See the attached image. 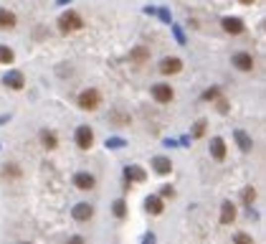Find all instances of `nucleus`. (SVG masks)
Masks as SVG:
<instances>
[{
    "instance_id": "8",
    "label": "nucleus",
    "mask_w": 266,
    "mask_h": 244,
    "mask_svg": "<svg viewBox=\"0 0 266 244\" xmlns=\"http://www.w3.org/2000/svg\"><path fill=\"white\" fill-rule=\"evenodd\" d=\"M231 64L236 66L238 72H251V69H254V56L246 54V51H236L233 59H231Z\"/></svg>"
},
{
    "instance_id": "7",
    "label": "nucleus",
    "mask_w": 266,
    "mask_h": 244,
    "mask_svg": "<svg viewBox=\"0 0 266 244\" xmlns=\"http://www.w3.org/2000/svg\"><path fill=\"white\" fill-rule=\"evenodd\" d=\"M180 72H183V61L177 56H165L160 61V74L170 77V74H180Z\"/></svg>"
},
{
    "instance_id": "30",
    "label": "nucleus",
    "mask_w": 266,
    "mask_h": 244,
    "mask_svg": "<svg viewBox=\"0 0 266 244\" xmlns=\"http://www.w3.org/2000/svg\"><path fill=\"white\" fill-rule=\"evenodd\" d=\"M160 196H162V198H172V196H175V188H172V186H162Z\"/></svg>"
},
{
    "instance_id": "29",
    "label": "nucleus",
    "mask_w": 266,
    "mask_h": 244,
    "mask_svg": "<svg viewBox=\"0 0 266 244\" xmlns=\"http://www.w3.org/2000/svg\"><path fill=\"white\" fill-rule=\"evenodd\" d=\"M124 145H127V143H124L122 138H109V140H106V148H114V150H119V148H124Z\"/></svg>"
},
{
    "instance_id": "27",
    "label": "nucleus",
    "mask_w": 266,
    "mask_h": 244,
    "mask_svg": "<svg viewBox=\"0 0 266 244\" xmlns=\"http://www.w3.org/2000/svg\"><path fill=\"white\" fill-rule=\"evenodd\" d=\"M218 97H220V89H218V86H211V89L203 92V99H206V102H215Z\"/></svg>"
},
{
    "instance_id": "13",
    "label": "nucleus",
    "mask_w": 266,
    "mask_h": 244,
    "mask_svg": "<svg viewBox=\"0 0 266 244\" xmlns=\"http://www.w3.org/2000/svg\"><path fill=\"white\" fill-rule=\"evenodd\" d=\"M226 153L228 150H226V140L223 138H213L211 140V155H213V161H218V163L226 161Z\"/></svg>"
},
{
    "instance_id": "23",
    "label": "nucleus",
    "mask_w": 266,
    "mask_h": 244,
    "mask_svg": "<svg viewBox=\"0 0 266 244\" xmlns=\"http://www.w3.org/2000/svg\"><path fill=\"white\" fill-rule=\"evenodd\" d=\"M13 59H15L13 49H8V46H3V43H0V64H13Z\"/></svg>"
},
{
    "instance_id": "19",
    "label": "nucleus",
    "mask_w": 266,
    "mask_h": 244,
    "mask_svg": "<svg viewBox=\"0 0 266 244\" xmlns=\"http://www.w3.org/2000/svg\"><path fill=\"white\" fill-rule=\"evenodd\" d=\"M233 138H236V143H238L241 153H251L254 143H251V138L246 135V132H243V130H236V132H233Z\"/></svg>"
},
{
    "instance_id": "6",
    "label": "nucleus",
    "mask_w": 266,
    "mask_h": 244,
    "mask_svg": "<svg viewBox=\"0 0 266 244\" xmlns=\"http://www.w3.org/2000/svg\"><path fill=\"white\" fill-rule=\"evenodd\" d=\"M220 26H223V31H226V33H231V36H241L243 31H246V23H243L241 18H236V15H226V18H220Z\"/></svg>"
},
{
    "instance_id": "3",
    "label": "nucleus",
    "mask_w": 266,
    "mask_h": 244,
    "mask_svg": "<svg viewBox=\"0 0 266 244\" xmlns=\"http://www.w3.org/2000/svg\"><path fill=\"white\" fill-rule=\"evenodd\" d=\"M74 140H76V148H79V150H89V148L94 145V130L89 127V125H79Z\"/></svg>"
},
{
    "instance_id": "24",
    "label": "nucleus",
    "mask_w": 266,
    "mask_h": 244,
    "mask_svg": "<svg viewBox=\"0 0 266 244\" xmlns=\"http://www.w3.org/2000/svg\"><path fill=\"white\" fill-rule=\"evenodd\" d=\"M18 175H20V168H18L15 163L3 165V178H18Z\"/></svg>"
},
{
    "instance_id": "32",
    "label": "nucleus",
    "mask_w": 266,
    "mask_h": 244,
    "mask_svg": "<svg viewBox=\"0 0 266 244\" xmlns=\"http://www.w3.org/2000/svg\"><path fill=\"white\" fill-rule=\"evenodd\" d=\"M142 244H155V234H145L142 237Z\"/></svg>"
},
{
    "instance_id": "34",
    "label": "nucleus",
    "mask_w": 266,
    "mask_h": 244,
    "mask_svg": "<svg viewBox=\"0 0 266 244\" xmlns=\"http://www.w3.org/2000/svg\"><path fill=\"white\" fill-rule=\"evenodd\" d=\"M238 3H241V5H254L256 0H238Z\"/></svg>"
},
{
    "instance_id": "18",
    "label": "nucleus",
    "mask_w": 266,
    "mask_h": 244,
    "mask_svg": "<svg viewBox=\"0 0 266 244\" xmlns=\"http://www.w3.org/2000/svg\"><path fill=\"white\" fill-rule=\"evenodd\" d=\"M41 145L46 148V150H56V148H58L56 132H51V130H41Z\"/></svg>"
},
{
    "instance_id": "25",
    "label": "nucleus",
    "mask_w": 266,
    "mask_h": 244,
    "mask_svg": "<svg viewBox=\"0 0 266 244\" xmlns=\"http://www.w3.org/2000/svg\"><path fill=\"white\" fill-rule=\"evenodd\" d=\"M215 109H218L220 115H228V112H231V104H228V99H226L223 94H220V97L215 99Z\"/></svg>"
},
{
    "instance_id": "10",
    "label": "nucleus",
    "mask_w": 266,
    "mask_h": 244,
    "mask_svg": "<svg viewBox=\"0 0 266 244\" xmlns=\"http://www.w3.org/2000/svg\"><path fill=\"white\" fill-rule=\"evenodd\" d=\"M124 178H127V183H145L147 181V173L140 165H127L124 168Z\"/></svg>"
},
{
    "instance_id": "26",
    "label": "nucleus",
    "mask_w": 266,
    "mask_h": 244,
    "mask_svg": "<svg viewBox=\"0 0 266 244\" xmlns=\"http://www.w3.org/2000/svg\"><path fill=\"white\" fill-rule=\"evenodd\" d=\"M206 127H208L206 120H198V122L193 125V135H190V138H203V135H206Z\"/></svg>"
},
{
    "instance_id": "9",
    "label": "nucleus",
    "mask_w": 266,
    "mask_h": 244,
    "mask_svg": "<svg viewBox=\"0 0 266 244\" xmlns=\"http://www.w3.org/2000/svg\"><path fill=\"white\" fill-rule=\"evenodd\" d=\"M145 211L152 216H160L165 211V198L162 196H147L145 198Z\"/></svg>"
},
{
    "instance_id": "21",
    "label": "nucleus",
    "mask_w": 266,
    "mask_h": 244,
    "mask_svg": "<svg viewBox=\"0 0 266 244\" xmlns=\"http://www.w3.org/2000/svg\"><path fill=\"white\" fill-rule=\"evenodd\" d=\"M241 201L246 204V206H251V204L256 201V188H254V186H246V188H243V191H241Z\"/></svg>"
},
{
    "instance_id": "31",
    "label": "nucleus",
    "mask_w": 266,
    "mask_h": 244,
    "mask_svg": "<svg viewBox=\"0 0 266 244\" xmlns=\"http://www.w3.org/2000/svg\"><path fill=\"white\" fill-rule=\"evenodd\" d=\"M66 244H84V237L74 234V237H69V242H66Z\"/></svg>"
},
{
    "instance_id": "16",
    "label": "nucleus",
    "mask_w": 266,
    "mask_h": 244,
    "mask_svg": "<svg viewBox=\"0 0 266 244\" xmlns=\"http://www.w3.org/2000/svg\"><path fill=\"white\" fill-rule=\"evenodd\" d=\"M152 168H155L158 175H167L172 170V161L165 158V155H158V158H152Z\"/></svg>"
},
{
    "instance_id": "1",
    "label": "nucleus",
    "mask_w": 266,
    "mask_h": 244,
    "mask_svg": "<svg viewBox=\"0 0 266 244\" xmlns=\"http://www.w3.org/2000/svg\"><path fill=\"white\" fill-rule=\"evenodd\" d=\"M86 23H84V18L76 13V10H66V13H61V18H58V31L61 33H76V31H81Z\"/></svg>"
},
{
    "instance_id": "12",
    "label": "nucleus",
    "mask_w": 266,
    "mask_h": 244,
    "mask_svg": "<svg viewBox=\"0 0 266 244\" xmlns=\"http://www.w3.org/2000/svg\"><path fill=\"white\" fill-rule=\"evenodd\" d=\"M71 216H74L76 221H89V219L94 216V206L86 204V201H81V204H76V206L71 209Z\"/></svg>"
},
{
    "instance_id": "20",
    "label": "nucleus",
    "mask_w": 266,
    "mask_h": 244,
    "mask_svg": "<svg viewBox=\"0 0 266 244\" xmlns=\"http://www.w3.org/2000/svg\"><path fill=\"white\" fill-rule=\"evenodd\" d=\"M109 122H114L117 127H124V125H129V115L122 112V109H114V112H109Z\"/></svg>"
},
{
    "instance_id": "5",
    "label": "nucleus",
    "mask_w": 266,
    "mask_h": 244,
    "mask_svg": "<svg viewBox=\"0 0 266 244\" xmlns=\"http://www.w3.org/2000/svg\"><path fill=\"white\" fill-rule=\"evenodd\" d=\"M3 84L8 86V89H13V92H20V89L26 86V77H23V72L10 69V72H5V77H3Z\"/></svg>"
},
{
    "instance_id": "35",
    "label": "nucleus",
    "mask_w": 266,
    "mask_h": 244,
    "mask_svg": "<svg viewBox=\"0 0 266 244\" xmlns=\"http://www.w3.org/2000/svg\"><path fill=\"white\" fill-rule=\"evenodd\" d=\"M23 244H28V242H23Z\"/></svg>"
},
{
    "instance_id": "14",
    "label": "nucleus",
    "mask_w": 266,
    "mask_h": 244,
    "mask_svg": "<svg viewBox=\"0 0 266 244\" xmlns=\"http://www.w3.org/2000/svg\"><path fill=\"white\" fill-rule=\"evenodd\" d=\"M233 221H236V204L223 201L220 204V224L228 227V224H233Z\"/></svg>"
},
{
    "instance_id": "15",
    "label": "nucleus",
    "mask_w": 266,
    "mask_h": 244,
    "mask_svg": "<svg viewBox=\"0 0 266 244\" xmlns=\"http://www.w3.org/2000/svg\"><path fill=\"white\" fill-rule=\"evenodd\" d=\"M129 61L137 64V66L147 64V61H150V49H147V46H135V49L129 51Z\"/></svg>"
},
{
    "instance_id": "11",
    "label": "nucleus",
    "mask_w": 266,
    "mask_h": 244,
    "mask_svg": "<svg viewBox=\"0 0 266 244\" xmlns=\"http://www.w3.org/2000/svg\"><path fill=\"white\" fill-rule=\"evenodd\" d=\"M74 186H76L79 191H92V188L97 186V178H94L92 173H84V170H81V173L74 175Z\"/></svg>"
},
{
    "instance_id": "2",
    "label": "nucleus",
    "mask_w": 266,
    "mask_h": 244,
    "mask_svg": "<svg viewBox=\"0 0 266 244\" xmlns=\"http://www.w3.org/2000/svg\"><path fill=\"white\" fill-rule=\"evenodd\" d=\"M76 102H79V107L84 109V112H94V109H99V104H102V94L89 86V89H84V92L79 94Z\"/></svg>"
},
{
    "instance_id": "33",
    "label": "nucleus",
    "mask_w": 266,
    "mask_h": 244,
    "mask_svg": "<svg viewBox=\"0 0 266 244\" xmlns=\"http://www.w3.org/2000/svg\"><path fill=\"white\" fill-rule=\"evenodd\" d=\"M160 18L165 20V23H170V13H167V10H160Z\"/></svg>"
},
{
    "instance_id": "17",
    "label": "nucleus",
    "mask_w": 266,
    "mask_h": 244,
    "mask_svg": "<svg viewBox=\"0 0 266 244\" xmlns=\"http://www.w3.org/2000/svg\"><path fill=\"white\" fill-rule=\"evenodd\" d=\"M15 23H18L15 13H10V10H5V8H0V31H10V28H15Z\"/></svg>"
},
{
    "instance_id": "28",
    "label": "nucleus",
    "mask_w": 266,
    "mask_h": 244,
    "mask_svg": "<svg viewBox=\"0 0 266 244\" xmlns=\"http://www.w3.org/2000/svg\"><path fill=\"white\" fill-rule=\"evenodd\" d=\"M233 244H254V239H251L249 234H243V232H238V234L233 237Z\"/></svg>"
},
{
    "instance_id": "22",
    "label": "nucleus",
    "mask_w": 266,
    "mask_h": 244,
    "mask_svg": "<svg viewBox=\"0 0 266 244\" xmlns=\"http://www.w3.org/2000/svg\"><path fill=\"white\" fill-rule=\"evenodd\" d=\"M112 214H114L117 219H124V216H127V204H124V198H117V201L112 204Z\"/></svg>"
},
{
    "instance_id": "4",
    "label": "nucleus",
    "mask_w": 266,
    "mask_h": 244,
    "mask_svg": "<svg viewBox=\"0 0 266 244\" xmlns=\"http://www.w3.org/2000/svg\"><path fill=\"white\" fill-rule=\"evenodd\" d=\"M152 99L155 102H160V104H170L172 99H175V89H172V86L170 84H155L152 86Z\"/></svg>"
}]
</instances>
